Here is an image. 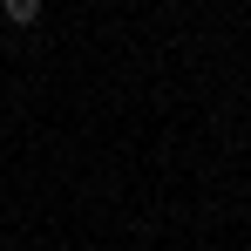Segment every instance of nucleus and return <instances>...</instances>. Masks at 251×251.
I'll return each mask as SVG.
<instances>
[{"label": "nucleus", "mask_w": 251, "mask_h": 251, "mask_svg": "<svg viewBox=\"0 0 251 251\" xmlns=\"http://www.w3.org/2000/svg\"><path fill=\"white\" fill-rule=\"evenodd\" d=\"M7 21H14V27H34V21H41V0H7Z\"/></svg>", "instance_id": "nucleus-1"}]
</instances>
